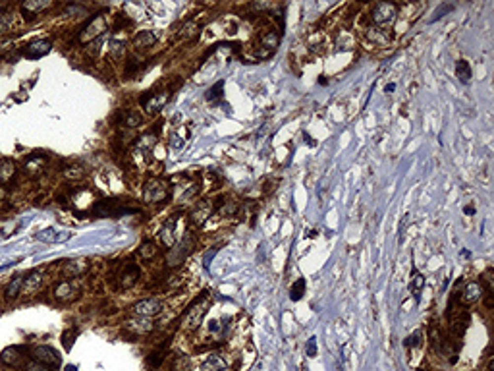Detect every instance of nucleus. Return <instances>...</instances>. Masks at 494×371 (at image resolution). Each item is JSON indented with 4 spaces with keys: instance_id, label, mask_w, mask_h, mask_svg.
<instances>
[{
    "instance_id": "1",
    "label": "nucleus",
    "mask_w": 494,
    "mask_h": 371,
    "mask_svg": "<svg viewBox=\"0 0 494 371\" xmlns=\"http://www.w3.org/2000/svg\"><path fill=\"white\" fill-rule=\"evenodd\" d=\"M207 311H209V294L205 292L203 296H197L195 300L187 305L185 313L181 315L180 319V329L185 331V333L197 331L203 321V317L207 315Z\"/></svg>"
},
{
    "instance_id": "2",
    "label": "nucleus",
    "mask_w": 494,
    "mask_h": 371,
    "mask_svg": "<svg viewBox=\"0 0 494 371\" xmlns=\"http://www.w3.org/2000/svg\"><path fill=\"white\" fill-rule=\"evenodd\" d=\"M106 31H108V20H106V16H105V14H97V16H93L89 22H87V25L81 29V33H79V43H81V45H89L93 41L105 37Z\"/></svg>"
},
{
    "instance_id": "3",
    "label": "nucleus",
    "mask_w": 494,
    "mask_h": 371,
    "mask_svg": "<svg viewBox=\"0 0 494 371\" xmlns=\"http://www.w3.org/2000/svg\"><path fill=\"white\" fill-rule=\"evenodd\" d=\"M396 18H398V8L392 2H379V4H375L373 12H371L373 25L381 27V29H390L396 22Z\"/></svg>"
},
{
    "instance_id": "4",
    "label": "nucleus",
    "mask_w": 494,
    "mask_h": 371,
    "mask_svg": "<svg viewBox=\"0 0 494 371\" xmlns=\"http://www.w3.org/2000/svg\"><path fill=\"white\" fill-rule=\"evenodd\" d=\"M170 195V186L162 178H149L143 187V201L145 203H162Z\"/></svg>"
},
{
    "instance_id": "5",
    "label": "nucleus",
    "mask_w": 494,
    "mask_h": 371,
    "mask_svg": "<svg viewBox=\"0 0 494 371\" xmlns=\"http://www.w3.org/2000/svg\"><path fill=\"white\" fill-rule=\"evenodd\" d=\"M130 311L132 315H137V317H155L162 311V301L158 298H145L134 303Z\"/></svg>"
},
{
    "instance_id": "6",
    "label": "nucleus",
    "mask_w": 494,
    "mask_h": 371,
    "mask_svg": "<svg viewBox=\"0 0 494 371\" xmlns=\"http://www.w3.org/2000/svg\"><path fill=\"white\" fill-rule=\"evenodd\" d=\"M31 356H33L35 362L43 364V366L50 368V370L60 366V356L56 354V350H52L50 346H45V344L33 348V350H31Z\"/></svg>"
},
{
    "instance_id": "7",
    "label": "nucleus",
    "mask_w": 494,
    "mask_h": 371,
    "mask_svg": "<svg viewBox=\"0 0 494 371\" xmlns=\"http://www.w3.org/2000/svg\"><path fill=\"white\" fill-rule=\"evenodd\" d=\"M52 294H54V300L56 301L68 303V301L75 300L79 296V286L75 282H71V280H62V282H58L54 286Z\"/></svg>"
},
{
    "instance_id": "8",
    "label": "nucleus",
    "mask_w": 494,
    "mask_h": 371,
    "mask_svg": "<svg viewBox=\"0 0 494 371\" xmlns=\"http://www.w3.org/2000/svg\"><path fill=\"white\" fill-rule=\"evenodd\" d=\"M487 294V290H485V284L481 282V280H471V282H467L465 286H463V292L459 294V301L461 303H475V301H479L483 296Z\"/></svg>"
},
{
    "instance_id": "9",
    "label": "nucleus",
    "mask_w": 494,
    "mask_h": 371,
    "mask_svg": "<svg viewBox=\"0 0 494 371\" xmlns=\"http://www.w3.org/2000/svg\"><path fill=\"white\" fill-rule=\"evenodd\" d=\"M124 329L134 333V334H147L155 329V321L153 317H137V315H132L128 321H124Z\"/></svg>"
},
{
    "instance_id": "10",
    "label": "nucleus",
    "mask_w": 494,
    "mask_h": 371,
    "mask_svg": "<svg viewBox=\"0 0 494 371\" xmlns=\"http://www.w3.org/2000/svg\"><path fill=\"white\" fill-rule=\"evenodd\" d=\"M50 41H46V39H37V41H33V43H29V45L23 46L22 54L25 58H29V60H39V58H43L46 56L48 52H50Z\"/></svg>"
},
{
    "instance_id": "11",
    "label": "nucleus",
    "mask_w": 494,
    "mask_h": 371,
    "mask_svg": "<svg viewBox=\"0 0 494 371\" xmlns=\"http://www.w3.org/2000/svg\"><path fill=\"white\" fill-rule=\"evenodd\" d=\"M35 238H37L39 242H45V244H64V242H68V240L71 238V232L60 230V228L50 226V228H45V230L37 232Z\"/></svg>"
},
{
    "instance_id": "12",
    "label": "nucleus",
    "mask_w": 494,
    "mask_h": 371,
    "mask_svg": "<svg viewBox=\"0 0 494 371\" xmlns=\"http://www.w3.org/2000/svg\"><path fill=\"white\" fill-rule=\"evenodd\" d=\"M139 277H141V269L135 263H126L116 278H118V284L122 288H130V286H134L135 282L139 280Z\"/></svg>"
},
{
    "instance_id": "13",
    "label": "nucleus",
    "mask_w": 494,
    "mask_h": 371,
    "mask_svg": "<svg viewBox=\"0 0 494 371\" xmlns=\"http://www.w3.org/2000/svg\"><path fill=\"white\" fill-rule=\"evenodd\" d=\"M168 103V93L160 91V93H153L151 97H143V109L147 111V114H158L164 105Z\"/></svg>"
},
{
    "instance_id": "14",
    "label": "nucleus",
    "mask_w": 494,
    "mask_h": 371,
    "mask_svg": "<svg viewBox=\"0 0 494 371\" xmlns=\"http://www.w3.org/2000/svg\"><path fill=\"white\" fill-rule=\"evenodd\" d=\"M212 203L211 201H201V203H197L195 207L191 209V213H189V219H191V223L195 224V226H203L207 221H209V217L212 215Z\"/></svg>"
},
{
    "instance_id": "15",
    "label": "nucleus",
    "mask_w": 494,
    "mask_h": 371,
    "mask_svg": "<svg viewBox=\"0 0 494 371\" xmlns=\"http://www.w3.org/2000/svg\"><path fill=\"white\" fill-rule=\"evenodd\" d=\"M176 226H178V217H170L164 226L160 228V242L166 246V248H174L176 244Z\"/></svg>"
},
{
    "instance_id": "16",
    "label": "nucleus",
    "mask_w": 494,
    "mask_h": 371,
    "mask_svg": "<svg viewBox=\"0 0 494 371\" xmlns=\"http://www.w3.org/2000/svg\"><path fill=\"white\" fill-rule=\"evenodd\" d=\"M43 286V273L41 271H31L27 277H23V284H22V292L23 294H37Z\"/></svg>"
},
{
    "instance_id": "17",
    "label": "nucleus",
    "mask_w": 494,
    "mask_h": 371,
    "mask_svg": "<svg viewBox=\"0 0 494 371\" xmlns=\"http://www.w3.org/2000/svg\"><path fill=\"white\" fill-rule=\"evenodd\" d=\"M23 360L22 356V350L16 346H8L4 348L2 352H0V362L4 364V366H10V368H14V366H20Z\"/></svg>"
},
{
    "instance_id": "18",
    "label": "nucleus",
    "mask_w": 494,
    "mask_h": 371,
    "mask_svg": "<svg viewBox=\"0 0 494 371\" xmlns=\"http://www.w3.org/2000/svg\"><path fill=\"white\" fill-rule=\"evenodd\" d=\"M50 6H52V2H48V0H25L22 4V12L33 18V16L48 10Z\"/></svg>"
},
{
    "instance_id": "19",
    "label": "nucleus",
    "mask_w": 494,
    "mask_h": 371,
    "mask_svg": "<svg viewBox=\"0 0 494 371\" xmlns=\"http://www.w3.org/2000/svg\"><path fill=\"white\" fill-rule=\"evenodd\" d=\"M46 159L41 157V155H33L31 159H27L25 164H23V170L29 174V176H39L43 170H45Z\"/></svg>"
},
{
    "instance_id": "20",
    "label": "nucleus",
    "mask_w": 494,
    "mask_h": 371,
    "mask_svg": "<svg viewBox=\"0 0 494 371\" xmlns=\"http://www.w3.org/2000/svg\"><path fill=\"white\" fill-rule=\"evenodd\" d=\"M16 172H18V166L12 159H0V184L12 182Z\"/></svg>"
},
{
    "instance_id": "21",
    "label": "nucleus",
    "mask_w": 494,
    "mask_h": 371,
    "mask_svg": "<svg viewBox=\"0 0 494 371\" xmlns=\"http://www.w3.org/2000/svg\"><path fill=\"white\" fill-rule=\"evenodd\" d=\"M87 267H89L87 259L66 261V265H64V275H66V277H79V275H83V273L87 271Z\"/></svg>"
},
{
    "instance_id": "22",
    "label": "nucleus",
    "mask_w": 494,
    "mask_h": 371,
    "mask_svg": "<svg viewBox=\"0 0 494 371\" xmlns=\"http://www.w3.org/2000/svg\"><path fill=\"white\" fill-rule=\"evenodd\" d=\"M22 284H23V277L22 275H16V277L8 282V286L4 288V298H6L8 301L16 300V298H18V294L22 292Z\"/></svg>"
},
{
    "instance_id": "23",
    "label": "nucleus",
    "mask_w": 494,
    "mask_h": 371,
    "mask_svg": "<svg viewBox=\"0 0 494 371\" xmlns=\"http://www.w3.org/2000/svg\"><path fill=\"white\" fill-rule=\"evenodd\" d=\"M367 37H369L371 43H375V45H379V46L386 45V43L390 41L388 31H386V29H381V27H375V25L367 29Z\"/></svg>"
},
{
    "instance_id": "24",
    "label": "nucleus",
    "mask_w": 494,
    "mask_h": 371,
    "mask_svg": "<svg viewBox=\"0 0 494 371\" xmlns=\"http://www.w3.org/2000/svg\"><path fill=\"white\" fill-rule=\"evenodd\" d=\"M158 255V244L153 242V240H145L141 246H139V257L143 261H149V259H155Z\"/></svg>"
},
{
    "instance_id": "25",
    "label": "nucleus",
    "mask_w": 494,
    "mask_h": 371,
    "mask_svg": "<svg viewBox=\"0 0 494 371\" xmlns=\"http://www.w3.org/2000/svg\"><path fill=\"white\" fill-rule=\"evenodd\" d=\"M471 75H473L471 66H469L467 60H458V62H456V77H458L461 83H469Z\"/></svg>"
},
{
    "instance_id": "26",
    "label": "nucleus",
    "mask_w": 494,
    "mask_h": 371,
    "mask_svg": "<svg viewBox=\"0 0 494 371\" xmlns=\"http://www.w3.org/2000/svg\"><path fill=\"white\" fill-rule=\"evenodd\" d=\"M203 370L205 371H222V370H226V362L222 360V356L211 354V356L207 358V362L203 364Z\"/></svg>"
},
{
    "instance_id": "27",
    "label": "nucleus",
    "mask_w": 494,
    "mask_h": 371,
    "mask_svg": "<svg viewBox=\"0 0 494 371\" xmlns=\"http://www.w3.org/2000/svg\"><path fill=\"white\" fill-rule=\"evenodd\" d=\"M157 43V35L153 31H141L134 39V45L137 48H145V46H153Z\"/></svg>"
},
{
    "instance_id": "28",
    "label": "nucleus",
    "mask_w": 494,
    "mask_h": 371,
    "mask_svg": "<svg viewBox=\"0 0 494 371\" xmlns=\"http://www.w3.org/2000/svg\"><path fill=\"white\" fill-rule=\"evenodd\" d=\"M425 286V278L421 273H411V280H409V292L415 296V300H419V292H421V288Z\"/></svg>"
},
{
    "instance_id": "29",
    "label": "nucleus",
    "mask_w": 494,
    "mask_h": 371,
    "mask_svg": "<svg viewBox=\"0 0 494 371\" xmlns=\"http://www.w3.org/2000/svg\"><path fill=\"white\" fill-rule=\"evenodd\" d=\"M122 120H124V126H128V128H137L143 122V118H141V114L137 111H126L122 114Z\"/></svg>"
},
{
    "instance_id": "30",
    "label": "nucleus",
    "mask_w": 494,
    "mask_h": 371,
    "mask_svg": "<svg viewBox=\"0 0 494 371\" xmlns=\"http://www.w3.org/2000/svg\"><path fill=\"white\" fill-rule=\"evenodd\" d=\"M108 52H110V56H112L114 60H122L124 54H126V45H124V41H118V39L110 41Z\"/></svg>"
},
{
    "instance_id": "31",
    "label": "nucleus",
    "mask_w": 494,
    "mask_h": 371,
    "mask_svg": "<svg viewBox=\"0 0 494 371\" xmlns=\"http://www.w3.org/2000/svg\"><path fill=\"white\" fill-rule=\"evenodd\" d=\"M155 145H157V136H153V134H145V136H141L139 141H137V147H139L143 153H149Z\"/></svg>"
},
{
    "instance_id": "32",
    "label": "nucleus",
    "mask_w": 494,
    "mask_h": 371,
    "mask_svg": "<svg viewBox=\"0 0 494 371\" xmlns=\"http://www.w3.org/2000/svg\"><path fill=\"white\" fill-rule=\"evenodd\" d=\"M303 294H305V278H297V280L293 282V286L290 288V300H293V301L301 300Z\"/></svg>"
},
{
    "instance_id": "33",
    "label": "nucleus",
    "mask_w": 494,
    "mask_h": 371,
    "mask_svg": "<svg viewBox=\"0 0 494 371\" xmlns=\"http://www.w3.org/2000/svg\"><path fill=\"white\" fill-rule=\"evenodd\" d=\"M199 33V25L195 22H187L183 27H181V31H180V39H193L195 35Z\"/></svg>"
},
{
    "instance_id": "34",
    "label": "nucleus",
    "mask_w": 494,
    "mask_h": 371,
    "mask_svg": "<svg viewBox=\"0 0 494 371\" xmlns=\"http://www.w3.org/2000/svg\"><path fill=\"white\" fill-rule=\"evenodd\" d=\"M185 138H187V132H185V134H183V132H176V134L170 136L168 145H170L172 149H181V147L185 145Z\"/></svg>"
},
{
    "instance_id": "35",
    "label": "nucleus",
    "mask_w": 494,
    "mask_h": 371,
    "mask_svg": "<svg viewBox=\"0 0 494 371\" xmlns=\"http://www.w3.org/2000/svg\"><path fill=\"white\" fill-rule=\"evenodd\" d=\"M263 46H267V48H269V52L272 54V52H274V48L278 46V35H276L274 31L265 33V35H263Z\"/></svg>"
},
{
    "instance_id": "36",
    "label": "nucleus",
    "mask_w": 494,
    "mask_h": 371,
    "mask_svg": "<svg viewBox=\"0 0 494 371\" xmlns=\"http://www.w3.org/2000/svg\"><path fill=\"white\" fill-rule=\"evenodd\" d=\"M222 89H224V81L220 79L216 85H212V87L207 91V101H214V99L218 101V99L222 97Z\"/></svg>"
},
{
    "instance_id": "37",
    "label": "nucleus",
    "mask_w": 494,
    "mask_h": 371,
    "mask_svg": "<svg viewBox=\"0 0 494 371\" xmlns=\"http://www.w3.org/2000/svg\"><path fill=\"white\" fill-rule=\"evenodd\" d=\"M162 360H164V350H155V352L149 354L147 364H149L151 368H158V366L162 364Z\"/></svg>"
},
{
    "instance_id": "38",
    "label": "nucleus",
    "mask_w": 494,
    "mask_h": 371,
    "mask_svg": "<svg viewBox=\"0 0 494 371\" xmlns=\"http://www.w3.org/2000/svg\"><path fill=\"white\" fill-rule=\"evenodd\" d=\"M75 336H77V331H75V329H68V331L62 333V344H64L66 350H71V346H73V338H75Z\"/></svg>"
},
{
    "instance_id": "39",
    "label": "nucleus",
    "mask_w": 494,
    "mask_h": 371,
    "mask_svg": "<svg viewBox=\"0 0 494 371\" xmlns=\"http://www.w3.org/2000/svg\"><path fill=\"white\" fill-rule=\"evenodd\" d=\"M64 176H66L68 180H79V178L85 176V170L81 166H71V168L64 170Z\"/></svg>"
},
{
    "instance_id": "40",
    "label": "nucleus",
    "mask_w": 494,
    "mask_h": 371,
    "mask_svg": "<svg viewBox=\"0 0 494 371\" xmlns=\"http://www.w3.org/2000/svg\"><path fill=\"white\" fill-rule=\"evenodd\" d=\"M12 25H14V20L10 14H0V35L8 33L12 29Z\"/></svg>"
},
{
    "instance_id": "41",
    "label": "nucleus",
    "mask_w": 494,
    "mask_h": 371,
    "mask_svg": "<svg viewBox=\"0 0 494 371\" xmlns=\"http://www.w3.org/2000/svg\"><path fill=\"white\" fill-rule=\"evenodd\" d=\"M18 228H20V224H18V223H10L8 226H4V228L0 230L2 232V234H0V240H6L8 236H12V234L18 230Z\"/></svg>"
},
{
    "instance_id": "42",
    "label": "nucleus",
    "mask_w": 494,
    "mask_h": 371,
    "mask_svg": "<svg viewBox=\"0 0 494 371\" xmlns=\"http://www.w3.org/2000/svg\"><path fill=\"white\" fill-rule=\"evenodd\" d=\"M404 344H405V346H407V348H415V346H419V344H421V334H419V333H413V334H409V336L405 338Z\"/></svg>"
},
{
    "instance_id": "43",
    "label": "nucleus",
    "mask_w": 494,
    "mask_h": 371,
    "mask_svg": "<svg viewBox=\"0 0 494 371\" xmlns=\"http://www.w3.org/2000/svg\"><path fill=\"white\" fill-rule=\"evenodd\" d=\"M25 371H52L50 368H46V366H43V364H39V362H29V364H25V368H23Z\"/></svg>"
},
{
    "instance_id": "44",
    "label": "nucleus",
    "mask_w": 494,
    "mask_h": 371,
    "mask_svg": "<svg viewBox=\"0 0 494 371\" xmlns=\"http://www.w3.org/2000/svg\"><path fill=\"white\" fill-rule=\"evenodd\" d=\"M101 43H103V37L97 39V41H93V43H89V46H87V54H89V56H97L99 50H101Z\"/></svg>"
},
{
    "instance_id": "45",
    "label": "nucleus",
    "mask_w": 494,
    "mask_h": 371,
    "mask_svg": "<svg viewBox=\"0 0 494 371\" xmlns=\"http://www.w3.org/2000/svg\"><path fill=\"white\" fill-rule=\"evenodd\" d=\"M305 352H307L309 358H315V356H317V336H311V338H309Z\"/></svg>"
},
{
    "instance_id": "46",
    "label": "nucleus",
    "mask_w": 494,
    "mask_h": 371,
    "mask_svg": "<svg viewBox=\"0 0 494 371\" xmlns=\"http://www.w3.org/2000/svg\"><path fill=\"white\" fill-rule=\"evenodd\" d=\"M394 89H396V85H394V83H388V85H386V91L388 93H392Z\"/></svg>"
},
{
    "instance_id": "47",
    "label": "nucleus",
    "mask_w": 494,
    "mask_h": 371,
    "mask_svg": "<svg viewBox=\"0 0 494 371\" xmlns=\"http://www.w3.org/2000/svg\"><path fill=\"white\" fill-rule=\"evenodd\" d=\"M465 213H467V215H475V209L469 205V207H465Z\"/></svg>"
},
{
    "instance_id": "48",
    "label": "nucleus",
    "mask_w": 494,
    "mask_h": 371,
    "mask_svg": "<svg viewBox=\"0 0 494 371\" xmlns=\"http://www.w3.org/2000/svg\"><path fill=\"white\" fill-rule=\"evenodd\" d=\"M64 371H77V368H75V366H66Z\"/></svg>"
}]
</instances>
